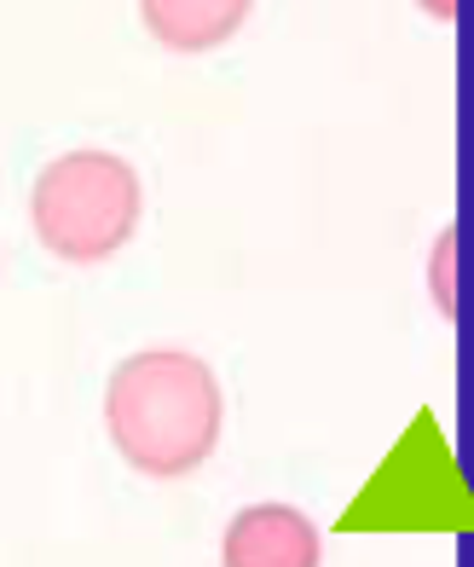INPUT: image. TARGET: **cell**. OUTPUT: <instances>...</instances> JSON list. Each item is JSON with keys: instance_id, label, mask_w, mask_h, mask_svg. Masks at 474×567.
Segmentation results:
<instances>
[{"instance_id": "277c9868", "label": "cell", "mask_w": 474, "mask_h": 567, "mask_svg": "<svg viewBox=\"0 0 474 567\" xmlns=\"http://www.w3.org/2000/svg\"><path fill=\"white\" fill-rule=\"evenodd\" d=\"M255 0H140L151 41L168 53H215L237 30H244Z\"/></svg>"}, {"instance_id": "8992f818", "label": "cell", "mask_w": 474, "mask_h": 567, "mask_svg": "<svg viewBox=\"0 0 474 567\" xmlns=\"http://www.w3.org/2000/svg\"><path fill=\"white\" fill-rule=\"evenodd\" d=\"M416 7H423L429 18H445V23H452V18L463 12V0H416Z\"/></svg>"}, {"instance_id": "6da1fadb", "label": "cell", "mask_w": 474, "mask_h": 567, "mask_svg": "<svg viewBox=\"0 0 474 567\" xmlns=\"http://www.w3.org/2000/svg\"><path fill=\"white\" fill-rule=\"evenodd\" d=\"M104 423H111V441L127 457V470L151 481H179L203 470L220 446L226 429L220 377L197 353L145 348L111 371Z\"/></svg>"}, {"instance_id": "3957f363", "label": "cell", "mask_w": 474, "mask_h": 567, "mask_svg": "<svg viewBox=\"0 0 474 567\" xmlns=\"http://www.w3.org/2000/svg\"><path fill=\"white\" fill-rule=\"evenodd\" d=\"M220 567H324V538L296 504H249L220 538Z\"/></svg>"}, {"instance_id": "7a4b0ae2", "label": "cell", "mask_w": 474, "mask_h": 567, "mask_svg": "<svg viewBox=\"0 0 474 567\" xmlns=\"http://www.w3.org/2000/svg\"><path fill=\"white\" fill-rule=\"evenodd\" d=\"M140 174L116 151H64L30 192V226L47 255L70 267H99L140 231Z\"/></svg>"}, {"instance_id": "5b68a950", "label": "cell", "mask_w": 474, "mask_h": 567, "mask_svg": "<svg viewBox=\"0 0 474 567\" xmlns=\"http://www.w3.org/2000/svg\"><path fill=\"white\" fill-rule=\"evenodd\" d=\"M434 301L445 319H457V226L440 231V244H434Z\"/></svg>"}]
</instances>
